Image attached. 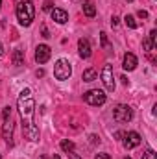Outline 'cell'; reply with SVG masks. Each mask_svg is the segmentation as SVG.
I'll list each match as a JSON object with an SVG mask.
<instances>
[{
  "mask_svg": "<svg viewBox=\"0 0 157 159\" xmlns=\"http://www.w3.org/2000/svg\"><path fill=\"white\" fill-rule=\"evenodd\" d=\"M34 107H35V102H34V98H32V89H22L20 91V96H19V111H20V117L24 120V129H28V128H32V126H35L34 124Z\"/></svg>",
  "mask_w": 157,
  "mask_h": 159,
  "instance_id": "obj_1",
  "label": "cell"
},
{
  "mask_svg": "<svg viewBox=\"0 0 157 159\" xmlns=\"http://www.w3.org/2000/svg\"><path fill=\"white\" fill-rule=\"evenodd\" d=\"M17 19H19V24L20 26H30L35 19V6L34 2L30 0H24L20 4H17Z\"/></svg>",
  "mask_w": 157,
  "mask_h": 159,
  "instance_id": "obj_2",
  "label": "cell"
},
{
  "mask_svg": "<svg viewBox=\"0 0 157 159\" xmlns=\"http://www.w3.org/2000/svg\"><path fill=\"white\" fill-rule=\"evenodd\" d=\"M70 74H72V67H70V63L67 61V59H57L56 61V65H54V76L56 80H59V81H65V80L70 78Z\"/></svg>",
  "mask_w": 157,
  "mask_h": 159,
  "instance_id": "obj_3",
  "label": "cell"
},
{
  "mask_svg": "<svg viewBox=\"0 0 157 159\" xmlns=\"http://www.w3.org/2000/svg\"><path fill=\"white\" fill-rule=\"evenodd\" d=\"M83 100H85L89 106H104L105 100H107V96H105V93L100 91V89H91V91H87V93L83 94Z\"/></svg>",
  "mask_w": 157,
  "mask_h": 159,
  "instance_id": "obj_4",
  "label": "cell"
},
{
  "mask_svg": "<svg viewBox=\"0 0 157 159\" xmlns=\"http://www.w3.org/2000/svg\"><path fill=\"white\" fill-rule=\"evenodd\" d=\"M113 119L117 120V122H129V120L133 119V109L129 106L120 104V106H117L113 109Z\"/></svg>",
  "mask_w": 157,
  "mask_h": 159,
  "instance_id": "obj_5",
  "label": "cell"
},
{
  "mask_svg": "<svg viewBox=\"0 0 157 159\" xmlns=\"http://www.w3.org/2000/svg\"><path fill=\"white\" fill-rule=\"evenodd\" d=\"M102 81H104V85H105V89H107L109 93H113V91H115V76H113V67H111L109 63H105V65H104V69H102Z\"/></svg>",
  "mask_w": 157,
  "mask_h": 159,
  "instance_id": "obj_6",
  "label": "cell"
},
{
  "mask_svg": "<svg viewBox=\"0 0 157 159\" xmlns=\"http://www.w3.org/2000/svg\"><path fill=\"white\" fill-rule=\"evenodd\" d=\"M50 56H52V50H50L48 44H39V46L35 48V61H37L39 65H44V63L50 59Z\"/></svg>",
  "mask_w": 157,
  "mask_h": 159,
  "instance_id": "obj_7",
  "label": "cell"
},
{
  "mask_svg": "<svg viewBox=\"0 0 157 159\" xmlns=\"http://www.w3.org/2000/svg\"><path fill=\"white\" fill-rule=\"evenodd\" d=\"M122 137H124V146H126L128 150L141 144V135H139L137 131H128V133H124Z\"/></svg>",
  "mask_w": 157,
  "mask_h": 159,
  "instance_id": "obj_8",
  "label": "cell"
},
{
  "mask_svg": "<svg viewBox=\"0 0 157 159\" xmlns=\"http://www.w3.org/2000/svg\"><path fill=\"white\" fill-rule=\"evenodd\" d=\"M78 54H79L81 59H89V57H91L92 50H91V43H89V39L81 37V39L78 41Z\"/></svg>",
  "mask_w": 157,
  "mask_h": 159,
  "instance_id": "obj_9",
  "label": "cell"
},
{
  "mask_svg": "<svg viewBox=\"0 0 157 159\" xmlns=\"http://www.w3.org/2000/svg\"><path fill=\"white\" fill-rule=\"evenodd\" d=\"M50 15H52V20H56L57 24H65L69 20V13L65 9H61V7H54L50 11Z\"/></svg>",
  "mask_w": 157,
  "mask_h": 159,
  "instance_id": "obj_10",
  "label": "cell"
},
{
  "mask_svg": "<svg viewBox=\"0 0 157 159\" xmlns=\"http://www.w3.org/2000/svg\"><path fill=\"white\" fill-rule=\"evenodd\" d=\"M122 67H124V70H128V72L135 70V69H137V56H135V54H131V52H128V54L124 56Z\"/></svg>",
  "mask_w": 157,
  "mask_h": 159,
  "instance_id": "obj_11",
  "label": "cell"
},
{
  "mask_svg": "<svg viewBox=\"0 0 157 159\" xmlns=\"http://www.w3.org/2000/svg\"><path fill=\"white\" fill-rule=\"evenodd\" d=\"M2 135H4V139H6L7 143H11V139H13V122H11L9 119H7V120H4Z\"/></svg>",
  "mask_w": 157,
  "mask_h": 159,
  "instance_id": "obj_12",
  "label": "cell"
},
{
  "mask_svg": "<svg viewBox=\"0 0 157 159\" xmlns=\"http://www.w3.org/2000/svg\"><path fill=\"white\" fill-rule=\"evenodd\" d=\"M13 63H15L17 67H22V65H24V52H22L20 48H17V50L13 52Z\"/></svg>",
  "mask_w": 157,
  "mask_h": 159,
  "instance_id": "obj_13",
  "label": "cell"
},
{
  "mask_svg": "<svg viewBox=\"0 0 157 159\" xmlns=\"http://www.w3.org/2000/svg\"><path fill=\"white\" fill-rule=\"evenodd\" d=\"M83 13H85L89 19H92V17L96 15V7H94V4H92V2H85V4H83Z\"/></svg>",
  "mask_w": 157,
  "mask_h": 159,
  "instance_id": "obj_14",
  "label": "cell"
},
{
  "mask_svg": "<svg viewBox=\"0 0 157 159\" xmlns=\"http://www.w3.org/2000/svg\"><path fill=\"white\" fill-rule=\"evenodd\" d=\"M83 81H94V80L98 78V74H96V70L94 69H87V70H83Z\"/></svg>",
  "mask_w": 157,
  "mask_h": 159,
  "instance_id": "obj_15",
  "label": "cell"
},
{
  "mask_svg": "<svg viewBox=\"0 0 157 159\" xmlns=\"http://www.w3.org/2000/svg\"><path fill=\"white\" fill-rule=\"evenodd\" d=\"M61 150H63V152H67V154H69V152H72V150H74V143H72V141H69V139H63V141H61Z\"/></svg>",
  "mask_w": 157,
  "mask_h": 159,
  "instance_id": "obj_16",
  "label": "cell"
},
{
  "mask_svg": "<svg viewBox=\"0 0 157 159\" xmlns=\"http://www.w3.org/2000/svg\"><path fill=\"white\" fill-rule=\"evenodd\" d=\"M124 22H126V26H128V28H131V30H135V28H137V20H135V17H133V15H126V17H124Z\"/></svg>",
  "mask_w": 157,
  "mask_h": 159,
  "instance_id": "obj_17",
  "label": "cell"
},
{
  "mask_svg": "<svg viewBox=\"0 0 157 159\" xmlns=\"http://www.w3.org/2000/svg\"><path fill=\"white\" fill-rule=\"evenodd\" d=\"M144 50H146V52H152V50H154V43H152L150 37L144 39Z\"/></svg>",
  "mask_w": 157,
  "mask_h": 159,
  "instance_id": "obj_18",
  "label": "cell"
},
{
  "mask_svg": "<svg viewBox=\"0 0 157 159\" xmlns=\"http://www.w3.org/2000/svg\"><path fill=\"white\" fill-rule=\"evenodd\" d=\"M142 159H157V154L154 150H146V152L142 154Z\"/></svg>",
  "mask_w": 157,
  "mask_h": 159,
  "instance_id": "obj_19",
  "label": "cell"
},
{
  "mask_svg": "<svg viewBox=\"0 0 157 159\" xmlns=\"http://www.w3.org/2000/svg\"><path fill=\"white\" fill-rule=\"evenodd\" d=\"M2 117H4V120H7L9 117H11V107H9V106H6V107H4V111H2Z\"/></svg>",
  "mask_w": 157,
  "mask_h": 159,
  "instance_id": "obj_20",
  "label": "cell"
},
{
  "mask_svg": "<svg viewBox=\"0 0 157 159\" xmlns=\"http://www.w3.org/2000/svg\"><path fill=\"white\" fill-rule=\"evenodd\" d=\"M100 41H102V46H104V48H107V35H105V32H102V34H100Z\"/></svg>",
  "mask_w": 157,
  "mask_h": 159,
  "instance_id": "obj_21",
  "label": "cell"
},
{
  "mask_svg": "<svg viewBox=\"0 0 157 159\" xmlns=\"http://www.w3.org/2000/svg\"><path fill=\"white\" fill-rule=\"evenodd\" d=\"M43 9H44V11H50V9H52V0H46L44 6H43Z\"/></svg>",
  "mask_w": 157,
  "mask_h": 159,
  "instance_id": "obj_22",
  "label": "cell"
},
{
  "mask_svg": "<svg viewBox=\"0 0 157 159\" xmlns=\"http://www.w3.org/2000/svg\"><path fill=\"white\" fill-rule=\"evenodd\" d=\"M94 159H111V156H109V154H96Z\"/></svg>",
  "mask_w": 157,
  "mask_h": 159,
  "instance_id": "obj_23",
  "label": "cell"
},
{
  "mask_svg": "<svg viewBox=\"0 0 157 159\" xmlns=\"http://www.w3.org/2000/svg\"><path fill=\"white\" fill-rule=\"evenodd\" d=\"M141 19H148V11H144V9H139V13H137Z\"/></svg>",
  "mask_w": 157,
  "mask_h": 159,
  "instance_id": "obj_24",
  "label": "cell"
},
{
  "mask_svg": "<svg viewBox=\"0 0 157 159\" xmlns=\"http://www.w3.org/2000/svg\"><path fill=\"white\" fill-rule=\"evenodd\" d=\"M41 32H43V37H50V34H48V28H46V26H41Z\"/></svg>",
  "mask_w": 157,
  "mask_h": 159,
  "instance_id": "obj_25",
  "label": "cell"
},
{
  "mask_svg": "<svg viewBox=\"0 0 157 159\" xmlns=\"http://www.w3.org/2000/svg\"><path fill=\"white\" fill-rule=\"evenodd\" d=\"M91 143H92V144H96V143L100 144V137H96V135H91Z\"/></svg>",
  "mask_w": 157,
  "mask_h": 159,
  "instance_id": "obj_26",
  "label": "cell"
},
{
  "mask_svg": "<svg viewBox=\"0 0 157 159\" xmlns=\"http://www.w3.org/2000/svg\"><path fill=\"white\" fill-rule=\"evenodd\" d=\"M69 157H70V159H81V157L78 156V154L74 152V150H72V152H69Z\"/></svg>",
  "mask_w": 157,
  "mask_h": 159,
  "instance_id": "obj_27",
  "label": "cell"
},
{
  "mask_svg": "<svg viewBox=\"0 0 157 159\" xmlns=\"http://www.w3.org/2000/svg\"><path fill=\"white\" fill-rule=\"evenodd\" d=\"M118 24V17H113V19H111V26H117Z\"/></svg>",
  "mask_w": 157,
  "mask_h": 159,
  "instance_id": "obj_28",
  "label": "cell"
},
{
  "mask_svg": "<svg viewBox=\"0 0 157 159\" xmlns=\"http://www.w3.org/2000/svg\"><path fill=\"white\" fill-rule=\"evenodd\" d=\"M120 80H122V83H124V85H128V83H129V81H128V78H126V76H122V78H120Z\"/></svg>",
  "mask_w": 157,
  "mask_h": 159,
  "instance_id": "obj_29",
  "label": "cell"
},
{
  "mask_svg": "<svg viewBox=\"0 0 157 159\" xmlns=\"http://www.w3.org/2000/svg\"><path fill=\"white\" fill-rule=\"evenodd\" d=\"M0 56H4V48H2V44H0Z\"/></svg>",
  "mask_w": 157,
  "mask_h": 159,
  "instance_id": "obj_30",
  "label": "cell"
},
{
  "mask_svg": "<svg viewBox=\"0 0 157 159\" xmlns=\"http://www.w3.org/2000/svg\"><path fill=\"white\" fill-rule=\"evenodd\" d=\"M52 159H61L59 156H52Z\"/></svg>",
  "mask_w": 157,
  "mask_h": 159,
  "instance_id": "obj_31",
  "label": "cell"
},
{
  "mask_svg": "<svg viewBox=\"0 0 157 159\" xmlns=\"http://www.w3.org/2000/svg\"><path fill=\"white\" fill-rule=\"evenodd\" d=\"M128 2H133V0H128Z\"/></svg>",
  "mask_w": 157,
  "mask_h": 159,
  "instance_id": "obj_32",
  "label": "cell"
},
{
  "mask_svg": "<svg viewBox=\"0 0 157 159\" xmlns=\"http://www.w3.org/2000/svg\"><path fill=\"white\" fill-rule=\"evenodd\" d=\"M126 159H131V157H126Z\"/></svg>",
  "mask_w": 157,
  "mask_h": 159,
  "instance_id": "obj_33",
  "label": "cell"
},
{
  "mask_svg": "<svg viewBox=\"0 0 157 159\" xmlns=\"http://www.w3.org/2000/svg\"><path fill=\"white\" fill-rule=\"evenodd\" d=\"M0 159H2V156H0Z\"/></svg>",
  "mask_w": 157,
  "mask_h": 159,
  "instance_id": "obj_34",
  "label": "cell"
}]
</instances>
